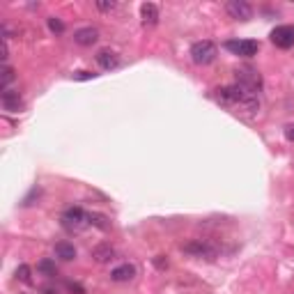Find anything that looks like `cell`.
<instances>
[{
	"instance_id": "obj_11",
	"label": "cell",
	"mask_w": 294,
	"mask_h": 294,
	"mask_svg": "<svg viewBox=\"0 0 294 294\" xmlns=\"http://www.w3.org/2000/svg\"><path fill=\"white\" fill-rule=\"evenodd\" d=\"M136 276V267L133 264H120V267H115L113 271H110V278H113L115 283H126V281H131V278Z\"/></svg>"
},
{
	"instance_id": "obj_16",
	"label": "cell",
	"mask_w": 294,
	"mask_h": 294,
	"mask_svg": "<svg viewBox=\"0 0 294 294\" xmlns=\"http://www.w3.org/2000/svg\"><path fill=\"white\" fill-rule=\"evenodd\" d=\"M88 223L97 230H110L108 216H103V214H99V211H90V214H88Z\"/></svg>"
},
{
	"instance_id": "obj_19",
	"label": "cell",
	"mask_w": 294,
	"mask_h": 294,
	"mask_svg": "<svg viewBox=\"0 0 294 294\" xmlns=\"http://www.w3.org/2000/svg\"><path fill=\"white\" fill-rule=\"evenodd\" d=\"M14 81V69L9 65L2 67V90H9V83Z\"/></svg>"
},
{
	"instance_id": "obj_3",
	"label": "cell",
	"mask_w": 294,
	"mask_h": 294,
	"mask_svg": "<svg viewBox=\"0 0 294 294\" xmlns=\"http://www.w3.org/2000/svg\"><path fill=\"white\" fill-rule=\"evenodd\" d=\"M182 251L193 255V258H204V260H216L218 255V248L211 241H204V239L186 241V244H182Z\"/></svg>"
},
{
	"instance_id": "obj_5",
	"label": "cell",
	"mask_w": 294,
	"mask_h": 294,
	"mask_svg": "<svg viewBox=\"0 0 294 294\" xmlns=\"http://www.w3.org/2000/svg\"><path fill=\"white\" fill-rule=\"evenodd\" d=\"M223 46L228 48L230 53L241 55V58H253L260 51V44L255 39H228Z\"/></svg>"
},
{
	"instance_id": "obj_15",
	"label": "cell",
	"mask_w": 294,
	"mask_h": 294,
	"mask_svg": "<svg viewBox=\"0 0 294 294\" xmlns=\"http://www.w3.org/2000/svg\"><path fill=\"white\" fill-rule=\"evenodd\" d=\"M55 255L60 260H65V262H69V260L76 258V248H74V244H69V241H58V244H55Z\"/></svg>"
},
{
	"instance_id": "obj_13",
	"label": "cell",
	"mask_w": 294,
	"mask_h": 294,
	"mask_svg": "<svg viewBox=\"0 0 294 294\" xmlns=\"http://www.w3.org/2000/svg\"><path fill=\"white\" fill-rule=\"evenodd\" d=\"M97 62H99L101 69H115V67L120 65V58H117V53H113V51H99V53H97Z\"/></svg>"
},
{
	"instance_id": "obj_21",
	"label": "cell",
	"mask_w": 294,
	"mask_h": 294,
	"mask_svg": "<svg viewBox=\"0 0 294 294\" xmlns=\"http://www.w3.org/2000/svg\"><path fill=\"white\" fill-rule=\"evenodd\" d=\"M95 76H97L95 72H76V74H74L76 81H90V78H95Z\"/></svg>"
},
{
	"instance_id": "obj_10",
	"label": "cell",
	"mask_w": 294,
	"mask_h": 294,
	"mask_svg": "<svg viewBox=\"0 0 294 294\" xmlns=\"http://www.w3.org/2000/svg\"><path fill=\"white\" fill-rule=\"evenodd\" d=\"M97 39H99L97 28H81V30L74 32V42L81 44V46H92Z\"/></svg>"
},
{
	"instance_id": "obj_1",
	"label": "cell",
	"mask_w": 294,
	"mask_h": 294,
	"mask_svg": "<svg viewBox=\"0 0 294 294\" xmlns=\"http://www.w3.org/2000/svg\"><path fill=\"white\" fill-rule=\"evenodd\" d=\"M216 101L225 103V106H241L246 110H258L260 108V99L255 92L241 88V85H225V88H218L216 90Z\"/></svg>"
},
{
	"instance_id": "obj_23",
	"label": "cell",
	"mask_w": 294,
	"mask_h": 294,
	"mask_svg": "<svg viewBox=\"0 0 294 294\" xmlns=\"http://www.w3.org/2000/svg\"><path fill=\"white\" fill-rule=\"evenodd\" d=\"M97 7L101 9V12H110V9H115V2L110 0V2H97Z\"/></svg>"
},
{
	"instance_id": "obj_17",
	"label": "cell",
	"mask_w": 294,
	"mask_h": 294,
	"mask_svg": "<svg viewBox=\"0 0 294 294\" xmlns=\"http://www.w3.org/2000/svg\"><path fill=\"white\" fill-rule=\"evenodd\" d=\"M37 271L39 274H44V276H48V278H53V276H58V269H55V262L53 260H42V262L37 264Z\"/></svg>"
},
{
	"instance_id": "obj_20",
	"label": "cell",
	"mask_w": 294,
	"mask_h": 294,
	"mask_svg": "<svg viewBox=\"0 0 294 294\" xmlns=\"http://www.w3.org/2000/svg\"><path fill=\"white\" fill-rule=\"evenodd\" d=\"M48 28H51L53 32H58V35H60V32H65V23H62L60 18H55V16L48 18Z\"/></svg>"
},
{
	"instance_id": "obj_6",
	"label": "cell",
	"mask_w": 294,
	"mask_h": 294,
	"mask_svg": "<svg viewBox=\"0 0 294 294\" xmlns=\"http://www.w3.org/2000/svg\"><path fill=\"white\" fill-rule=\"evenodd\" d=\"M269 37L278 48H292L294 46V25H276Z\"/></svg>"
},
{
	"instance_id": "obj_8",
	"label": "cell",
	"mask_w": 294,
	"mask_h": 294,
	"mask_svg": "<svg viewBox=\"0 0 294 294\" xmlns=\"http://www.w3.org/2000/svg\"><path fill=\"white\" fill-rule=\"evenodd\" d=\"M225 12L230 18H237V21H248L253 16V7L246 0H230L225 2Z\"/></svg>"
},
{
	"instance_id": "obj_7",
	"label": "cell",
	"mask_w": 294,
	"mask_h": 294,
	"mask_svg": "<svg viewBox=\"0 0 294 294\" xmlns=\"http://www.w3.org/2000/svg\"><path fill=\"white\" fill-rule=\"evenodd\" d=\"M88 223V214H85L81 207H69V209H65V214H62V225H65L67 230H81Z\"/></svg>"
},
{
	"instance_id": "obj_22",
	"label": "cell",
	"mask_w": 294,
	"mask_h": 294,
	"mask_svg": "<svg viewBox=\"0 0 294 294\" xmlns=\"http://www.w3.org/2000/svg\"><path fill=\"white\" fill-rule=\"evenodd\" d=\"M154 267H156V269H166V267H168V260L163 258V255H156V258H154Z\"/></svg>"
},
{
	"instance_id": "obj_9",
	"label": "cell",
	"mask_w": 294,
	"mask_h": 294,
	"mask_svg": "<svg viewBox=\"0 0 294 294\" xmlns=\"http://www.w3.org/2000/svg\"><path fill=\"white\" fill-rule=\"evenodd\" d=\"M0 101H2V108L9 110V113H18L23 108V99L16 90H2L0 92Z\"/></svg>"
},
{
	"instance_id": "obj_2",
	"label": "cell",
	"mask_w": 294,
	"mask_h": 294,
	"mask_svg": "<svg viewBox=\"0 0 294 294\" xmlns=\"http://www.w3.org/2000/svg\"><path fill=\"white\" fill-rule=\"evenodd\" d=\"M218 55V48L214 42H209V39H202V42H196L191 46V60L196 62V65H209V62L216 60Z\"/></svg>"
},
{
	"instance_id": "obj_4",
	"label": "cell",
	"mask_w": 294,
	"mask_h": 294,
	"mask_svg": "<svg viewBox=\"0 0 294 294\" xmlns=\"http://www.w3.org/2000/svg\"><path fill=\"white\" fill-rule=\"evenodd\" d=\"M237 85H241V88H246V90L258 95L262 90V76L253 67H241L239 72H237Z\"/></svg>"
},
{
	"instance_id": "obj_25",
	"label": "cell",
	"mask_w": 294,
	"mask_h": 294,
	"mask_svg": "<svg viewBox=\"0 0 294 294\" xmlns=\"http://www.w3.org/2000/svg\"><path fill=\"white\" fill-rule=\"evenodd\" d=\"M285 138H288V140H294V124H290L288 129H285Z\"/></svg>"
},
{
	"instance_id": "obj_14",
	"label": "cell",
	"mask_w": 294,
	"mask_h": 294,
	"mask_svg": "<svg viewBox=\"0 0 294 294\" xmlns=\"http://www.w3.org/2000/svg\"><path fill=\"white\" fill-rule=\"evenodd\" d=\"M113 255H115V251H113V246L110 244H99V246H95L92 248V258L97 260V262H108V260H113Z\"/></svg>"
},
{
	"instance_id": "obj_12",
	"label": "cell",
	"mask_w": 294,
	"mask_h": 294,
	"mask_svg": "<svg viewBox=\"0 0 294 294\" xmlns=\"http://www.w3.org/2000/svg\"><path fill=\"white\" fill-rule=\"evenodd\" d=\"M140 18L145 25H154L159 21V7L154 2H143L140 5Z\"/></svg>"
},
{
	"instance_id": "obj_18",
	"label": "cell",
	"mask_w": 294,
	"mask_h": 294,
	"mask_svg": "<svg viewBox=\"0 0 294 294\" xmlns=\"http://www.w3.org/2000/svg\"><path fill=\"white\" fill-rule=\"evenodd\" d=\"M30 274H32V271H30V267H28V264H18L16 271H14V276H16L21 283H25V285H30V283H32Z\"/></svg>"
},
{
	"instance_id": "obj_24",
	"label": "cell",
	"mask_w": 294,
	"mask_h": 294,
	"mask_svg": "<svg viewBox=\"0 0 294 294\" xmlns=\"http://www.w3.org/2000/svg\"><path fill=\"white\" fill-rule=\"evenodd\" d=\"M67 288L72 290V292H76V294H85V290L81 288V285H78V283H69V285H67Z\"/></svg>"
}]
</instances>
